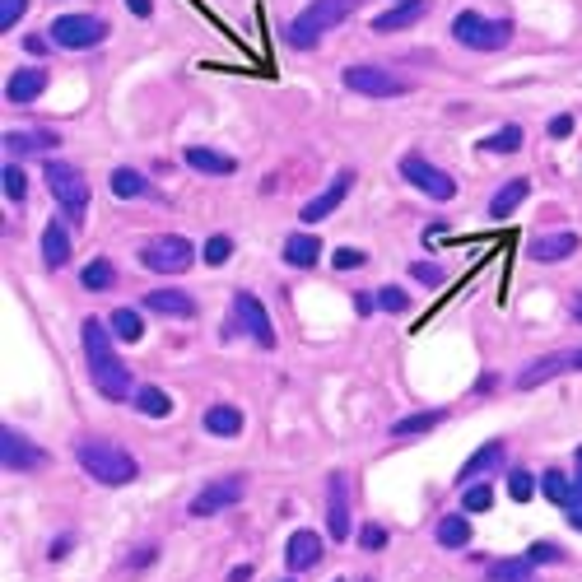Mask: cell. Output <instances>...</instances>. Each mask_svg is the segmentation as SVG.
<instances>
[{"label":"cell","mask_w":582,"mask_h":582,"mask_svg":"<svg viewBox=\"0 0 582 582\" xmlns=\"http://www.w3.org/2000/svg\"><path fill=\"white\" fill-rule=\"evenodd\" d=\"M80 340H84V359H89V378H94V387L108 401H126V396H136V378H131V368L117 359V350H112V331L98 317H84L80 326Z\"/></svg>","instance_id":"1"},{"label":"cell","mask_w":582,"mask_h":582,"mask_svg":"<svg viewBox=\"0 0 582 582\" xmlns=\"http://www.w3.org/2000/svg\"><path fill=\"white\" fill-rule=\"evenodd\" d=\"M75 461L94 475L98 485H112V489L131 485V480L140 475L136 457H131L126 447H117V443H103V438H80V443H75Z\"/></svg>","instance_id":"2"},{"label":"cell","mask_w":582,"mask_h":582,"mask_svg":"<svg viewBox=\"0 0 582 582\" xmlns=\"http://www.w3.org/2000/svg\"><path fill=\"white\" fill-rule=\"evenodd\" d=\"M354 5H359V0H312L308 10L289 19L285 42H289V47H298V52H308V47H317L331 28H340L345 19H350Z\"/></svg>","instance_id":"3"},{"label":"cell","mask_w":582,"mask_h":582,"mask_svg":"<svg viewBox=\"0 0 582 582\" xmlns=\"http://www.w3.org/2000/svg\"><path fill=\"white\" fill-rule=\"evenodd\" d=\"M42 182H47V191H52V201L66 210L70 224H84V210H89V182H84L80 168H75V163H61V159H47Z\"/></svg>","instance_id":"4"},{"label":"cell","mask_w":582,"mask_h":582,"mask_svg":"<svg viewBox=\"0 0 582 582\" xmlns=\"http://www.w3.org/2000/svg\"><path fill=\"white\" fill-rule=\"evenodd\" d=\"M452 38L461 47H471V52H499L513 42V24L508 19H485L480 10H461L452 19Z\"/></svg>","instance_id":"5"},{"label":"cell","mask_w":582,"mask_h":582,"mask_svg":"<svg viewBox=\"0 0 582 582\" xmlns=\"http://www.w3.org/2000/svg\"><path fill=\"white\" fill-rule=\"evenodd\" d=\"M191 261H196V247L182 233H159V238H149L140 247V266L145 271H159V275H182V271H191Z\"/></svg>","instance_id":"6"},{"label":"cell","mask_w":582,"mask_h":582,"mask_svg":"<svg viewBox=\"0 0 582 582\" xmlns=\"http://www.w3.org/2000/svg\"><path fill=\"white\" fill-rule=\"evenodd\" d=\"M47 38L56 47H66V52H84V47H98V42L108 38V24L98 14H56L52 24H47Z\"/></svg>","instance_id":"7"},{"label":"cell","mask_w":582,"mask_h":582,"mask_svg":"<svg viewBox=\"0 0 582 582\" xmlns=\"http://www.w3.org/2000/svg\"><path fill=\"white\" fill-rule=\"evenodd\" d=\"M345 89H354V94H364V98H401L410 94V84L401 80V75H392V70H382V66H345Z\"/></svg>","instance_id":"8"},{"label":"cell","mask_w":582,"mask_h":582,"mask_svg":"<svg viewBox=\"0 0 582 582\" xmlns=\"http://www.w3.org/2000/svg\"><path fill=\"white\" fill-rule=\"evenodd\" d=\"M401 177H406L410 187H420L429 201H452V196H457V182H452L443 168H434L429 159H420V154H406V159H401Z\"/></svg>","instance_id":"9"},{"label":"cell","mask_w":582,"mask_h":582,"mask_svg":"<svg viewBox=\"0 0 582 582\" xmlns=\"http://www.w3.org/2000/svg\"><path fill=\"white\" fill-rule=\"evenodd\" d=\"M243 499H247V475H224V480H210V485L191 499V517H215Z\"/></svg>","instance_id":"10"},{"label":"cell","mask_w":582,"mask_h":582,"mask_svg":"<svg viewBox=\"0 0 582 582\" xmlns=\"http://www.w3.org/2000/svg\"><path fill=\"white\" fill-rule=\"evenodd\" d=\"M350 187H354V168H340V173L331 177V182H326V187L317 191L303 210H298V219H303V224H322L326 215H336L340 210V201L350 196Z\"/></svg>","instance_id":"11"},{"label":"cell","mask_w":582,"mask_h":582,"mask_svg":"<svg viewBox=\"0 0 582 582\" xmlns=\"http://www.w3.org/2000/svg\"><path fill=\"white\" fill-rule=\"evenodd\" d=\"M559 373H582V350H559V354H545L536 364H527L517 373V387L531 392V387H541V382L559 378Z\"/></svg>","instance_id":"12"},{"label":"cell","mask_w":582,"mask_h":582,"mask_svg":"<svg viewBox=\"0 0 582 582\" xmlns=\"http://www.w3.org/2000/svg\"><path fill=\"white\" fill-rule=\"evenodd\" d=\"M233 312H238V322H243V331L252 340H257L261 350H275V326L271 317H266V308H261V298L257 294H233Z\"/></svg>","instance_id":"13"},{"label":"cell","mask_w":582,"mask_h":582,"mask_svg":"<svg viewBox=\"0 0 582 582\" xmlns=\"http://www.w3.org/2000/svg\"><path fill=\"white\" fill-rule=\"evenodd\" d=\"M345 475L331 471L326 480V531H331V541H350V499H345Z\"/></svg>","instance_id":"14"},{"label":"cell","mask_w":582,"mask_h":582,"mask_svg":"<svg viewBox=\"0 0 582 582\" xmlns=\"http://www.w3.org/2000/svg\"><path fill=\"white\" fill-rule=\"evenodd\" d=\"M429 10H434V0H396L392 10H382L378 19H373V33H401V28H415Z\"/></svg>","instance_id":"15"},{"label":"cell","mask_w":582,"mask_h":582,"mask_svg":"<svg viewBox=\"0 0 582 582\" xmlns=\"http://www.w3.org/2000/svg\"><path fill=\"white\" fill-rule=\"evenodd\" d=\"M145 308L159 312V317H177V322H187V317H196V298L187 294V289H149L145 294Z\"/></svg>","instance_id":"16"},{"label":"cell","mask_w":582,"mask_h":582,"mask_svg":"<svg viewBox=\"0 0 582 582\" xmlns=\"http://www.w3.org/2000/svg\"><path fill=\"white\" fill-rule=\"evenodd\" d=\"M0 452H5V466H10V471H38L42 461H47L42 447H33L24 434H14V429L0 434Z\"/></svg>","instance_id":"17"},{"label":"cell","mask_w":582,"mask_h":582,"mask_svg":"<svg viewBox=\"0 0 582 582\" xmlns=\"http://www.w3.org/2000/svg\"><path fill=\"white\" fill-rule=\"evenodd\" d=\"M322 555H326L322 536H317V531H308V527H298L294 536H289V545H285V559H289V569H294V573L312 569V564H322Z\"/></svg>","instance_id":"18"},{"label":"cell","mask_w":582,"mask_h":582,"mask_svg":"<svg viewBox=\"0 0 582 582\" xmlns=\"http://www.w3.org/2000/svg\"><path fill=\"white\" fill-rule=\"evenodd\" d=\"M573 252H578V233H541V238H531V243H527V257L531 261H545V266L569 261Z\"/></svg>","instance_id":"19"},{"label":"cell","mask_w":582,"mask_h":582,"mask_svg":"<svg viewBox=\"0 0 582 582\" xmlns=\"http://www.w3.org/2000/svg\"><path fill=\"white\" fill-rule=\"evenodd\" d=\"M42 89H47V70H42V66H19L10 75V84H5V98L24 108V103H33Z\"/></svg>","instance_id":"20"},{"label":"cell","mask_w":582,"mask_h":582,"mask_svg":"<svg viewBox=\"0 0 582 582\" xmlns=\"http://www.w3.org/2000/svg\"><path fill=\"white\" fill-rule=\"evenodd\" d=\"M187 168H196V173H205V177H233L238 173V163H233L229 154L210 149V145H187Z\"/></svg>","instance_id":"21"},{"label":"cell","mask_w":582,"mask_h":582,"mask_svg":"<svg viewBox=\"0 0 582 582\" xmlns=\"http://www.w3.org/2000/svg\"><path fill=\"white\" fill-rule=\"evenodd\" d=\"M503 452H508V447H503V438H494V443L480 447V452H475V457L461 466V489L471 485V480H480L485 471H499V466H503Z\"/></svg>","instance_id":"22"},{"label":"cell","mask_w":582,"mask_h":582,"mask_svg":"<svg viewBox=\"0 0 582 582\" xmlns=\"http://www.w3.org/2000/svg\"><path fill=\"white\" fill-rule=\"evenodd\" d=\"M42 261H47L52 271H61V266L70 261V229L66 224H56V219L42 229Z\"/></svg>","instance_id":"23"},{"label":"cell","mask_w":582,"mask_h":582,"mask_svg":"<svg viewBox=\"0 0 582 582\" xmlns=\"http://www.w3.org/2000/svg\"><path fill=\"white\" fill-rule=\"evenodd\" d=\"M317 257H322V238L317 233H289L285 238V261L289 266H317Z\"/></svg>","instance_id":"24"},{"label":"cell","mask_w":582,"mask_h":582,"mask_svg":"<svg viewBox=\"0 0 582 582\" xmlns=\"http://www.w3.org/2000/svg\"><path fill=\"white\" fill-rule=\"evenodd\" d=\"M527 196H531V182L527 177H513L503 191H494V201H489V219H508L517 205L527 201Z\"/></svg>","instance_id":"25"},{"label":"cell","mask_w":582,"mask_h":582,"mask_svg":"<svg viewBox=\"0 0 582 582\" xmlns=\"http://www.w3.org/2000/svg\"><path fill=\"white\" fill-rule=\"evenodd\" d=\"M201 424H205V434L233 438V434H243V410H238V406H210Z\"/></svg>","instance_id":"26"},{"label":"cell","mask_w":582,"mask_h":582,"mask_svg":"<svg viewBox=\"0 0 582 582\" xmlns=\"http://www.w3.org/2000/svg\"><path fill=\"white\" fill-rule=\"evenodd\" d=\"M438 545H443V550H466V545H471V522H466V517L461 513H452V517H443V522H438Z\"/></svg>","instance_id":"27"},{"label":"cell","mask_w":582,"mask_h":582,"mask_svg":"<svg viewBox=\"0 0 582 582\" xmlns=\"http://www.w3.org/2000/svg\"><path fill=\"white\" fill-rule=\"evenodd\" d=\"M443 424V410H420V415H406V420L392 424V438H415V434H429Z\"/></svg>","instance_id":"28"},{"label":"cell","mask_w":582,"mask_h":582,"mask_svg":"<svg viewBox=\"0 0 582 582\" xmlns=\"http://www.w3.org/2000/svg\"><path fill=\"white\" fill-rule=\"evenodd\" d=\"M541 494L550 503H559V508H573V499H578V494H573V480L564 471H545L541 475Z\"/></svg>","instance_id":"29"},{"label":"cell","mask_w":582,"mask_h":582,"mask_svg":"<svg viewBox=\"0 0 582 582\" xmlns=\"http://www.w3.org/2000/svg\"><path fill=\"white\" fill-rule=\"evenodd\" d=\"M112 336L126 340V345H136V340L145 336V317H140L136 308H117L112 312Z\"/></svg>","instance_id":"30"},{"label":"cell","mask_w":582,"mask_h":582,"mask_svg":"<svg viewBox=\"0 0 582 582\" xmlns=\"http://www.w3.org/2000/svg\"><path fill=\"white\" fill-rule=\"evenodd\" d=\"M112 196L136 201V196H149V182L136 173V168H117V173H112Z\"/></svg>","instance_id":"31"},{"label":"cell","mask_w":582,"mask_h":582,"mask_svg":"<svg viewBox=\"0 0 582 582\" xmlns=\"http://www.w3.org/2000/svg\"><path fill=\"white\" fill-rule=\"evenodd\" d=\"M489 582H531V559H499L485 573Z\"/></svg>","instance_id":"32"},{"label":"cell","mask_w":582,"mask_h":582,"mask_svg":"<svg viewBox=\"0 0 582 582\" xmlns=\"http://www.w3.org/2000/svg\"><path fill=\"white\" fill-rule=\"evenodd\" d=\"M84 289H94V294H103V289H112V280H117V271H112L108 257H94L89 266H84Z\"/></svg>","instance_id":"33"},{"label":"cell","mask_w":582,"mask_h":582,"mask_svg":"<svg viewBox=\"0 0 582 582\" xmlns=\"http://www.w3.org/2000/svg\"><path fill=\"white\" fill-rule=\"evenodd\" d=\"M5 145L14 149V154H38V149H52L56 136H33V131H5Z\"/></svg>","instance_id":"34"},{"label":"cell","mask_w":582,"mask_h":582,"mask_svg":"<svg viewBox=\"0 0 582 582\" xmlns=\"http://www.w3.org/2000/svg\"><path fill=\"white\" fill-rule=\"evenodd\" d=\"M136 410H140V415H149V420H163V415L173 410V401H168L159 387H140V392H136Z\"/></svg>","instance_id":"35"},{"label":"cell","mask_w":582,"mask_h":582,"mask_svg":"<svg viewBox=\"0 0 582 582\" xmlns=\"http://www.w3.org/2000/svg\"><path fill=\"white\" fill-rule=\"evenodd\" d=\"M522 126H503V131H494V136H485V149L489 154H517L522 149Z\"/></svg>","instance_id":"36"},{"label":"cell","mask_w":582,"mask_h":582,"mask_svg":"<svg viewBox=\"0 0 582 582\" xmlns=\"http://www.w3.org/2000/svg\"><path fill=\"white\" fill-rule=\"evenodd\" d=\"M373 298H378L382 312H410V294H406V289H396V285L373 289Z\"/></svg>","instance_id":"37"},{"label":"cell","mask_w":582,"mask_h":582,"mask_svg":"<svg viewBox=\"0 0 582 582\" xmlns=\"http://www.w3.org/2000/svg\"><path fill=\"white\" fill-rule=\"evenodd\" d=\"M5 196H10V201H24L28 196V177L19 163H5Z\"/></svg>","instance_id":"38"},{"label":"cell","mask_w":582,"mask_h":582,"mask_svg":"<svg viewBox=\"0 0 582 582\" xmlns=\"http://www.w3.org/2000/svg\"><path fill=\"white\" fill-rule=\"evenodd\" d=\"M410 275H415L420 285H429V289H438L447 280V271L438 266V261H415V266H410Z\"/></svg>","instance_id":"39"},{"label":"cell","mask_w":582,"mask_h":582,"mask_svg":"<svg viewBox=\"0 0 582 582\" xmlns=\"http://www.w3.org/2000/svg\"><path fill=\"white\" fill-rule=\"evenodd\" d=\"M508 494H513L517 503H527L531 494H536V475H527V471H513V475H508Z\"/></svg>","instance_id":"40"},{"label":"cell","mask_w":582,"mask_h":582,"mask_svg":"<svg viewBox=\"0 0 582 582\" xmlns=\"http://www.w3.org/2000/svg\"><path fill=\"white\" fill-rule=\"evenodd\" d=\"M229 257H233V243H229V238H224V233L205 243V266H224V261H229Z\"/></svg>","instance_id":"41"},{"label":"cell","mask_w":582,"mask_h":582,"mask_svg":"<svg viewBox=\"0 0 582 582\" xmlns=\"http://www.w3.org/2000/svg\"><path fill=\"white\" fill-rule=\"evenodd\" d=\"M461 503H466V513H485L489 503H494V489H489V485H471Z\"/></svg>","instance_id":"42"},{"label":"cell","mask_w":582,"mask_h":582,"mask_svg":"<svg viewBox=\"0 0 582 582\" xmlns=\"http://www.w3.org/2000/svg\"><path fill=\"white\" fill-rule=\"evenodd\" d=\"M527 559H531V564H559V559H564V550H559V545H550V541H536L527 550Z\"/></svg>","instance_id":"43"},{"label":"cell","mask_w":582,"mask_h":582,"mask_svg":"<svg viewBox=\"0 0 582 582\" xmlns=\"http://www.w3.org/2000/svg\"><path fill=\"white\" fill-rule=\"evenodd\" d=\"M28 10V0H0V28L10 33L14 24H19V14Z\"/></svg>","instance_id":"44"},{"label":"cell","mask_w":582,"mask_h":582,"mask_svg":"<svg viewBox=\"0 0 582 582\" xmlns=\"http://www.w3.org/2000/svg\"><path fill=\"white\" fill-rule=\"evenodd\" d=\"M364 252H359V247H340L336 257H331V266H336V271H354V266H364Z\"/></svg>","instance_id":"45"},{"label":"cell","mask_w":582,"mask_h":582,"mask_svg":"<svg viewBox=\"0 0 582 582\" xmlns=\"http://www.w3.org/2000/svg\"><path fill=\"white\" fill-rule=\"evenodd\" d=\"M359 545H364V550H382V545H387V531H382V527H364V531H359Z\"/></svg>","instance_id":"46"},{"label":"cell","mask_w":582,"mask_h":582,"mask_svg":"<svg viewBox=\"0 0 582 582\" xmlns=\"http://www.w3.org/2000/svg\"><path fill=\"white\" fill-rule=\"evenodd\" d=\"M550 136H555V140L573 136V117H569V112H564V117H555V122H550Z\"/></svg>","instance_id":"47"},{"label":"cell","mask_w":582,"mask_h":582,"mask_svg":"<svg viewBox=\"0 0 582 582\" xmlns=\"http://www.w3.org/2000/svg\"><path fill=\"white\" fill-rule=\"evenodd\" d=\"M145 564H154V545L136 550V559H126V569H145Z\"/></svg>","instance_id":"48"},{"label":"cell","mask_w":582,"mask_h":582,"mask_svg":"<svg viewBox=\"0 0 582 582\" xmlns=\"http://www.w3.org/2000/svg\"><path fill=\"white\" fill-rule=\"evenodd\" d=\"M126 10L136 14V19H149L154 14V0H126Z\"/></svg>","instance_id":"49"},{"label":"cell","mask_w":582,"mask_h":582,"mask_svg":"<svg viewBox=\"0 0 582 582\" xmlns=\"http://www.w3.org/2000/svg\"><path fill=\"white\" fill-rule=\"evenodd\" d=\"M354 308H359V312H373V308H378V298H373V294H359V298H354Z\"/></svg>","instance_id":"50"},{"label":"cell","mask_w":582,"mask_h":582,"mask_svg":"<svg viewBox=\"0 0 582 582\" xmlns=\"http://www.w3.org/2000/svg\"><path fill=\"white\" fill-rule=\"evenodd\" d=\"M573 494H578V499H573V508H578L582 503V447H578V480H573Z\"/></svg>","instance_id":"51"},{"label":"cell","mask_w":582,"mask_h":582,"mask_svg":"<svg viewBox=\"0 0 582 582\" xmlns=\"http://www.w3.org/2000/svg\"><path fill=\"white\" fill-rule=\"evenodd\" d=\"M569 527L582 531V503H578V508H569Z\"/></svg>","instance_id":"52"},{"label":"cell","mask_w":582,"mask_h":582,"mask_svg":"<svg viewBox=\"0 0 582 582\" xmlns=\"http://www.w3.org/2000/svg\"><path fill=\"white\" fill-rule=\"evenodd\" d=\"M247 578H252V569H247V564H243V569H233V573H229V582H247Z\"/></svg>","instance_id":"53"},{"label":"cell","mask_w":582,"mask_h":582,"mask_svg":"<svg viewBox=\"0 0 582 582\" xmlns=\"http://www.w3.org/2000/svg\"><path fill=\"white\" fill-rule=\"evenodd\" d=\"M573 312H578V322H582V294H578V298H573Z\"/></svg>","instance_id":"54"},{"label":"cell","mask_w":582,"mask_h":582,"mask_svg":"<svg viewBox=\"0 0 582 582\" xmlns=\"http://www.w3.org/2000/svg\"><path fill=\"white\" fill-rule=\"evenodd\" d=\"M364 582H373V578H364Z\"/></svg>","instance_id":"55"}]
</instances>
